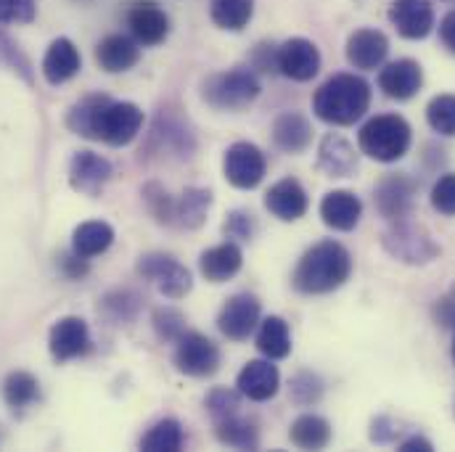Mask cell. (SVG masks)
<instances>
[{
  "instance_id": "obj_1",
  "label": "cell",
  "mask_w": 455,
  "mask_h": 452,
  "mask_svg": "<svg viewBox=\"0 0 455 452\" xmlns=\"http://www.w3.org/2000/svg\"><path fill=\"white\" fill-rule=\"evenodd\" d=\"M143 109L130 101H112L109 96H88L67 114V127L88 140H104L109 146H130L140 127Z\"/></svg>"
},
{
  "instance_id": "obj_2",
  "label": "cell",
  "mask_w": 455,
  "mask_h": 452,
  "mask_svg": "<svg viewBox=\"0 0 455 452\" xmlns=\"http://www.w3.org/2000/svg\"><path fill=\"white\" fill-rule=\"evenodd\" d=\"M352 273V254L339 241L329 238L315 246H310L291 275V283L299 294L318 297V294H331L341 289L349 281Z\"/></svg>"
},
{
  "instance_id": "obj_3",
  "label": "cell",
  "mask_w": 455,
  "mask_h": 452,
  "mask_svg": "<svg viewBox=\"0 0 455 452\" xmlns=\"http://www.w3.org/2000/svg\"><path fill=\"white\" fill-rule=\"evenodd\" d=\"M371 107V85L357 75H334L313 96V112L334 127H349Z\"/></svg>"
},
{
  "instance_id": "obj_4",
  "label": "cell",
  "mask_w": 455,
  "mask_h": 452,
  "mask_svg": "<svg viewBox=\"0 0 455 452\" xmlns=\"http://www.w3.org/2000/svg\"><path fill=\"white\" fill-rule=\"evenodd\" d=\"M413 143V130L400 114H379L368 119L357 132V146L365 156L381 164H392L408 154Z\"/></svg>"
},
{
  "instance_id": "obj_5",
  "label": "cell",
  "mask_w": 455,
  "mask_h": 452,
  "mask_svg": "<svg viewBox=\"0 0 455 452\" xmlns=\"http://www.w3.org/2000/svg\"><path fill=\"white\" fill-rule=\"evenodd\" d=\"M259 80L251 69L246 67H235L230 72H220L204 80L202 88V99L220 112H238L246 109L249 104L257 101L259 96Z\"/></svg>"
},
{
  "instance_id": "obj_6",
  "label": "cell",
  "mask_w": 455,
  "mask_h": 452,
  "mask_svg": "<svg viewBox=\"0 0 455 452\" xmlns=\"http://www.w3.org/2000/svg\"><path fill=\"white\" fill-rule=\"evenodd\" d=\"M384 249L405 262V265H429L432 259L440 257V246L435 243V238L429 235V230L411 220H392V226L384 233Z\"/></svg>"
},
{
  "instance_id": "obj_7",
  "label": "cell",
  "mask_w": 455,
  "mask_h": 452,
  "mask_svg": "<svg viewBox=\"0 0 455 452\" xmlns=\"http://www.w3.org/2000/svg\"><path fill=\"white\" fill-rule=\"evenodd\" d=\"M138 275L143 281L154 283L159 289V294L167 297V299H183L194 289V281H191L188 267L180 265L175 257L162 254V251L143 254L138 259Z\"/></svg>"
},
{
  "instance_id": "obj_8",
  "label": "cell",
  "mask_w": 455,
  "mask_h": 452,
  "mask_svg": "<svg viewBox=\"0 0 455 452\" xmlns=\"http://www.w3.org/2000/svg\"><path fill=\"white\" fill-rule=\"evenodd\" d=\"M175 368L191 378H210L220 370V349L199 331H186L175 341Z\"/></svg>"
},
{
  "instance_id": "obj_9",
  "label": "cell",
  "mask_w": 455,
  "mask_h": 452,
  "mask_svg": "<svg viewBox=\"0 0 455 452\" xmlns=\"http://www.w3.org/2000/svg\"><path fill=\"white\" fill-rule=\"evenodd\" d=\"M265 172H267V159L262 148H257L249 140L233 143L223 156V175L233 188L251 191L265 180Z\"/></svg>"
},
{
  "instance_id": "obj_10",
  "label": "cell",
  "mask_w": 455,
  "mask_h": 452,
  "mask_svg": "<svg viewBox=\"0 0 455 452\" xmlns=\"http://www.w3.org/2000/svg\"><path fill=\"white\" fill-rule=\"evenodd\" d=\"M416 194H419V183L408 172H395L379 180V186L373 188V204L379 215L392 223L411 215Z\"/></svg>"
},
{
  "instance_id": "obj_11",
  "label": "cell",
  "mask_w": 455,
  "mask_h": 452,
  "mask_svg": "<svg viewBox=\"0 0 455 452\" xmlns=\"http://www.w3.org/2000/svg\"><path fill=\"white\" fill-rule=\"evenodd\" d=\"M275 61L278 72L294 83H307L321 72V51L307 37H291L283 45H278Z\"/></svg>"
},
{
  "instance_id": "obj_12",
  "label": "cell",
  "mask_w": 455,
  "mask_h": 452,
  "mask_svg": "<svg viewBox=\"0 0 455 452\" xmlns=\"http://www.w3.org/2000/svg\"><path fill=\"white\" fill-rule=\"evenodd\" d=\"M259 315H262V305L254 294H235L223 305L218 315V329L226 339L243 341L254 334Z\"/></svg>"
},
{
  "instance_id": "obj_13",
  "label": "cell",
  "mask_w": 455,
  "mask_h": 452,
  "mask_svg": "<svg viewBox=\"0 0 455 452\" xmlns=\"http://www.w3.org/2000/svg\"><path fill=\"white\" fill-rule=\"evenodd\" d=\"M112 162L93 151H77L69 162V186L77 194H85L93 199L104 191V186L112 180Z\"/></svg>"
},
{
  "instance_id": "obj_14",
  "label": "cell",
  "mask_w": 455,
  "mask_h": 452,
  "mask_svg": "<svg viewBox=\"0 0 455 452\" xmlns=\"http://www.w3.org/2000/svg\"><path fill=\"white\" fill-rule=\"evenodd\" d=\"M127 27L140 45H159L170 35V16L154 0H138L127 11Z\"/></svg>"
},
{
  "instance_id": "obj_15",
  "label": "cell",
  "mask_w": 455,
  "mask_h": 452,
  "mask_svg": "<svg viewBox=\"0 0 455 452\" xmlns=\"http://www.w3.org/2000/svg\"><path fill=\"white\" fill-rule=\"evenodd\" d=\"M48 346H51L53 360H59V362L83 357L91 349V329L77 315L59 318L48 334Z\"/></svg>"
},
{
  "instance_id": "obj_16",
  "label": "cell",
  "mask_w": 455,
  "mask_h": 452,
  "mask_svg": "<svg viewBox=\"0 0 455 452\" xmlns=\"http://www.w3.org/2000/svg\"><path fill=\"white\" fill-rule=\"evenodd\" d=\"M424 85V69L413 59H397L379 72V88L387 99L411 101Z\"/></svg>"
},
{
  "instance_id": "obj_17",
  "label": "cell",
  "mask_w": 455,
  "mask_h": 452,
  "mask_svg": "<svg viewBox=\"0 0 455 452\" xmlns=\"http://www.w3.org/2000/svg\"><path fill=\"white\" fill-rule=\"evenodd\" d=\"M307 191L297 178H283L265 194V210L281 223H297L307 215Z\"/></svg>"
},
{
  "instance_id": "obj_18",
  "label": "cell",
  "mask_w": 455,
  "mask_h": 452,
  "mask_svg": "<svg viewBox=\"0 0 455 452\" xmlns=\"http://www.w3.org/2000/svg\"><path fill=\"white\" fill-rule=\"evenodd\" d=\"M344 53H347V61L355 69L373 72V69H379L387 61V56H389V40H387L384 32L365 27V29H357V32H352L347 37Z\"/></svg>"
},
{
  "instance_id": "obj_19",
  "label": "cell",
  "mask_w": 455,
  "mask_h": 452,
  "mask_svg": "<svg viewBox=\"0 0 455 452\" xmlns=\"http://www.w3.org/2000/svg\"><path fill=\"white\" fill-rule=\"evenodd\" d=\"M389 21L405 40H424L435 29V8L429 0H395Z\"/></svg>"
},
{
  "instance_id": "obj_20",
  "label": "cell",
  "mask_w": 455,
  "mask_h": 452,
  "mask_svg": "<svg viewBox=\"0 0 455 452\" xmlns=\"http://www.w3.org/2000/svg\"><path fill=\"white\" fill-rule=\"evenodd\" d=\"M238 394L251 400V402H267L278 394L281 386V373L270 360H249L238 378H235Z\"/></svg>"
},
{
  "instance_id": "obj_21",
  "label": "cell",
  "mask_w": 455,
  "mask_h": 452,
  "mask_svg": "<svg viewBox=\"0 0 455 452\" xmlns=\"http://www.w3.org/2000/svg\"><path fill=\"white\" fill-rule=\"evenodd\" d=\"M83 67V59H80V51L77 45L69 40V37H59L48 45L45 51V59H43V77L51 83V85H64L69 83L72 77H77Z\"/></svg>"
},
{
  "instance_id": "obj_22",
  "label": "cell",
  "mask_w": 455,
  "mask_h": 452,
  "mask_svg": "<svg viewBox=\"0 0 455 452\" xmlns=\"http://www.w3.org/2000/svg\"><path fill=\"white\" fill-rule=\"evenodd\" d=\"M363 218V202L352 191H329L321 202V220L331 230H355Z\"/></svg>"
},
{
  "instance_id": "obj_23",
  "label": "cell",
  "mask_w": 455,
  "mask_h": 452,
  "mask_svg": "<svg viewBox=\"0 0 455 452\" xmlns=\"http://www.w3.org/2000/svg\"><path fill=\"white\" fill-rule=\"evenodd\" d=\"M140 43L135 37H127V35H109L99 43L96 48V61L104 72L109 75H119V72H127L138 64L140 59Z\"/></svg>"
},
{
  "instance_id": "obj_24",
  "label": "cell",
  "mask_w": 455,
  "mask_h": 452,
  "mask_svg": "<svg viewBox=\"0 0 455 452\" xmlns=\"http://www.w3.org/2000/svg\"><path fill=\"white\" fill-rule=\"evenodd\" d=\"M241 265H243V254H241L238 243H233V241L212 246V249L202 251V257H199V270L210 283H226L233 275H238Z\"/></svg>"
},
{
  "instance_id": "obj_25",
  "label": "cell",
  "mask_w": 455,
  "mask_h": 452,
  "mask_svg": "<svg viewBox=\"0 0 455 452\" xmlns=\"http://www.w3.org/2000/svg\"><path fill=\"white\" fill-rule=\"evenodd\" d=\"M318 170L329 178H349L357 170V154L341 135L329 132L318 146Z\"/></svg>"
},
{
  "instance_id": "obj_26",
  "label": "cell",
  "mask_w": 455,
  "mask_h": 452,
  "mask_svg": "<svg viewBox=\"0 0 455 452\" xmlns=\"http://www.w3.org/2000/svg\"><path fill=\"white\" fill-rule=\"evenodd\" d=\"M273 143L286 154H302L313 143V124L305 114L286 112L273 122Z\"/></svg>"
},
{
  "instance_id": "obj_27",
  "label": "cell",
  "mask_w": 455,
  "mask_h": 452,
  "mask_svg": "<svg viewBox=\"0 0 455 452\" xmlns=\"http://www.w3.org/2000/svg\"><path fill=\"white\" fill-rule=\"evenodd\" d=\"M331 437H334L331 424L323 416H315V413L299 416L289 429V440L299 450H323V448H329Z\"/></svg>"
},
{
  "instance_id": "obj_28",
  "label": "cell",
  "mask_w": 455,
  "mask_h": 452,
  "mask_svg": "<svg viewBox=\"0 0 455 452\" xmlns=\"http://www.w3.org/2000/svg\"><path fill=\"white\" fill-rule=\"evenodd\" d=\"M215 437L220 445L233 448V450H257L259 448V432H257L254 421L243 418L241 413L215 421Z\"/></svg>"
},
{
  "instance_id": "obj_29",
  "label": "cell",
  "mask_w": 455,
  "mask_h": 452,
  "mask_svg": "<svg viewBox=\"0 0 455 452\" xmlns=\"http://www.w3.org/2000/svg\"><path fill=\"white\" fill-rule=\"evenodd\" d=\"M212 210V191L207 188H186L175 202V223L186 230H196L207 223Z\"/></svg>"
},
{
  "instance_id": "obj_30",
  "label": "cell",
  "mask_w": 455,
  "mask_h": 452,
  "mask_svg": "<svg viewBox=\"0 0 455 452\" xmlns=\"http://www.w3.org/2000/svg\"><path fill=\"white\" fill-rule=\"evenodd\" d=\"M114 243V227L104 220H91L83 226L75 227L72 233V251L91 259L99 257L104 251H109V246Z\"/></svg>"
},
{
  "instance_id": "obj_31",
  "label": "cell",
  "mask_w": 455,
  "mask_h": 452,
  "mask_svg": "<svg viewBox=\"0 0 455 452\" xmlns=\"http://www.w3.org/2000/svg\"><path fill=\"white\" fill-rule=\"evenodd\" d=\"M257 349L267 357V360H283L291 352V331L289 323L278 315H270L259 323L257 331Z\"/></svg>"
},
{
  "instance_id": "obj_32",
  "label": "cell",
  "mask_w": 455,
  "mask_h": 452,
  "mask_svg": "<svg viewBox=\"0 0 455 452\" xmlns=\"http://www.w3.org/2000/svg\"><path fill=\"white\" fill-rule=\"evenodd\" d=\"M40 397V384L27 370H13L3 381V400L11 410H24Z\"/></svg>"
},
{
  "instance_id": "obj_33",
  "label": "cell",
  "mask_w": 455,
  "mask_h": 452,
  "mask_svg": "<svg viewBox=\"0 0 455 452\" xmlns=\"http://www.w3.org/2000/svg\"><path fill=\"white\" fill-rule=\"evenodd\" d=\"M210 16L220 29L241 32L254 16V0H212Z\"/></svg>"
},
{
  "instance_id": "obj_34",
  "label": "cell",
  "mask_w": 455,
  "mask_h": 452,
  "mask_svg": "<svg viewBox=\"0 0 455 452\" xmlns=\"http://www.w3.org/2000/svg\"><path fill=\"white\" fill-rule=\"evenodd\" d=\"M183 426L175 418L156 421L140 440V450L146 452H178L183 448Z\"/></svg>"
},
{
  "instance_id": "obj_35",
  "label": "cell",
  "mask_w": 455,
  "mask_h": 452,
  "mask_svg": "<svg viewBox=\"0 0 455 452\" xmlns=\"http://www.w3.org/2000/svg\"><path fill=\"white\" fill-rule=\"evenodd\" d=\"M427 122L435 132L453 138L455 135V96L453 93H443L435 96L427 107Z\"/></svg>"
},
{
  "instance_id": "obj_36",
  "label": "cell",
  "mask_w": 455,
  "mask_h": 452,
  "mask_svg": "<svg viewBox=\"0 0 455 452\" xmlns=\"http://www.w3.org/2000/svg\"><path fill=\"white\" fill-rule=\"evenodd\" d=\"M289 392H291V402H297L299 408H310V405L321 402V397H323V381L315 373L302 370V373H297L291 378Z\"/></svg>"
},
{
  "instance_id": "obj_37",
  "label": "cell",
  "mask_w": 455,
  "mask_h": 452,
  "mask_svg": "<svg viewBox=\"0 0 455 452\" xmlns=\"http://www.w3.org/2000/svg\"><path fill=\"white\" fill-rule=\"evenodd\" d=\"M154 331L162 341H178L186 334V318L172 307L154 310Z\"/></svg>"
},
{
  "instance_id": "obj_38",
  "label": "cell",
  "mask_w": 455,
  "mask_h": 452,
  "mask_svg": "<svg viewBox=\"0 0 455 452\" xmlns=\"http://www.w3.org/2000/svg\"><path fill=\"white\" fill-rule=\"evenodd\" d=\"M429 202H432L435 212H440L445 218H455V172L440 175V180L432 186Z\"/></svg>"
},
{
  "instance_id": "obj_39",
  "label": "cell",
  "mask_w": 455,
  "mask_h": 452,
  "mask_svg": "<svg viewBox=\"0 0 455 452\" xmlns=\"http://www.w3.org/2000/svg\"><path fill=\"white\" fill-rule=\"evenodd\" d=\"M204 408L207 413L212 416V421H220L228 416H235L238 408H241V400H238V392H230V389H212L204 400Z\"/></svg>"
},
{
  "instance_id": "obj_40",
  "label": "cell",
  "mask_w": 455,
  "mask_h": 452,
  "mask_svg": "<svg viewBox=\"0 0 455 452\" xmlns=\"http://www.w3.org/2000/svg\"><path fill=\"white\" fill-rule=\"evenodd\" d=\"M143 196H146V202H148V210H151V215L159 220V223H175V202L170 199V194L162 188V186H156V183H151V186H146L143 188Z\"/></svg>"
},
{
  "instance_id": "obj_41",
  "label": "cell",
  "mask_w": 455,
  "mask_h": 452,
  "mask_svg": "<svg viewBox=\"0 0 455 452\" xmlns=\"http://www.w3.org/2000/svg\"><path fill=\"white\" fill-rule=\"evenodd\" d=\"M0 61L8 69H13L16 75H21L27 83H32V64H29V59L19 51V45L5 32H0Z\"/></svg>"
},
{
  "instance_id": "obj_42",
  "label": "cell",
  "mask_w": 455,
  "mask_h": 452,
  "mask_svg": "<svg viewBox=\"0 0 455 452\" xmlns=\"http://www.w3.org/2000/svg\"><path fill=\"white\" fill-rule=\"evenodd\" d=\"M37 13L35 0H0V24H27Z\"/></svg>"
},
{
  "instance_id": "obj_43",
  "label": "cell",
  "mask_w": 455,
  "mask_h": 452,
  "mask_svg": "<svg viewBox=\"0 0 455 452\" xmlns=\"http://www.w3.org/2000/svg\"><path fill=\"white\" fill-rule=\"evenodd\" d=\"M226 230L228 238H235V241H251L254 238V233H257V220H254V215H249V212H243V210H235V212H230L226 220Z\"/></svg>"
},
{
  "instance_id": "obj_44",
  "label": "cell",
  "mask_w": 455,
  "mask_h": 452,
  "mask_svg": "<svg viewBox=\"0 0 455 452\" xmlns=\"http://www.w3.org/2000/svg\"><path fill=\"white\" fill-rule=\"evenodd\" d=\"M435 321L443 326V329H455V286L443 294L435 305Z\"/></svg>"
},
{
  "instance_id": "obj_45",
  "label": "cell",
  "mask_w": 455,
  "mask_h": 452,
  "mask_svg": "<svg viewBox=\"0 0 455 452\" xmlns=\"http://www.w3.org/2000/svg\"><path fill=\"white\" fill-rule=\"evenodd\" d=\"M275 53H278V48H273V45H267V43H259V45L254 48L251 64H254L259 72H278Z\"/></svg>"
},
{
  "instance_id": "obj_46",
  "label": "cell",
  "mask_w": 455,
  "mask_h": 452,
  "mask_svg": "<svg viewBox=\"0 0 455 452\" xmlns=\"http://www.w3.org/2000/svg\"><path fill=\"white\" fill-rule=\"evenodd\" d=\"M61 267H64V273H67L69 278H83V275H88V259L80 257V254H75V251H72V257H61Z\"/></svg>"
},
{
  "instance_id": "obj_47",
  "label": "cell",
  "mask_w": 455,
  "mask_h": 452,
  "mask_svg": "<svg viewBox=\"0 0 455 452\" xmlns=\"http://www.w3.org/2000/svg\"><path fill=\"white\" fill-rule=\"evenodd\" d=\"M397 450L400 452H432L435 450V445H432V440H427L424 434H411V437H405V440L397 445Z\"/></svg>"
},
{
  "instance_id": "obj_48",
  "label": "cell",
  "mask_w": 455,
  "mask_h": 452,
  "mask_svg": "<svg viewBox=\"0 0 455 452\" xmlns=\"http://www.w3.org/2000/svg\"><path fill=\"white\" fill-rule=\"evenodd\" d=\"M440 37H443V43H445V48L455 53V8L440 21Z\"/></svg>"
},
{
  "instance_id": "obj_49",
  "label": "cell",
  "mask_w": 455,
  "mask_h": 452,
  "mask_svg": "<svg viewBox=\"0 0 455 452\" xmlns=\"http://www.w3.org/2000/svg\"><path fill=\"white\" fill-rule=\"evenodd\" d=\"M453 360H455V341H453Z\"/></svg>"
}]
</instances>
